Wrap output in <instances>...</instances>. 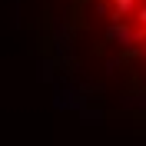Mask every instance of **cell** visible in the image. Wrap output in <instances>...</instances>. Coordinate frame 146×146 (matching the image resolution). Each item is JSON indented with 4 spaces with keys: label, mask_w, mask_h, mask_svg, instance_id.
I'll use <instances>...</instances> for the list:
<instances>
[{
    "label": "cell",
    "mask_w": 146,
    "mask_h": 146,
    "mask_svg": "<svg viewBox=\"0 0 146 146\" xmlns=\"http://www.w3.org/2000/svg\"><path fill=\"white\" fill-rule=\"evenodd\" d=\"M76 46L126 93H146V0H70Z\"/></svg>",
    "instance_id": "cell-1"
}]
</instances>
